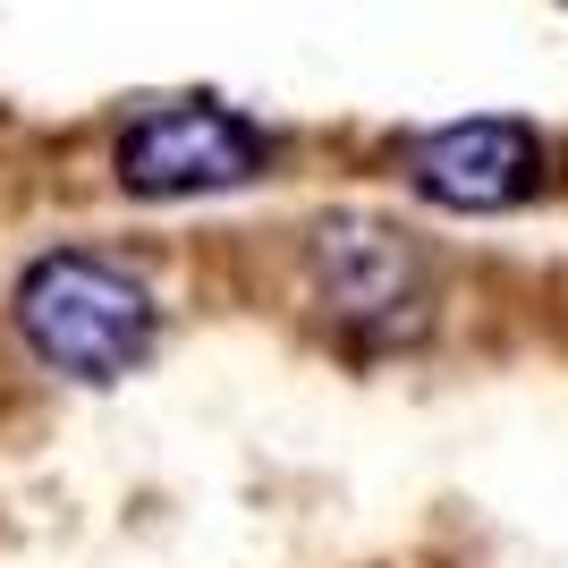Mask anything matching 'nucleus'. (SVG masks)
<instances>
[{
	"mask_svg": "<svg viewBox=\"0 0 568 568\" xmlns=\"http://www.w3.org/2000/svg\"><path fill=\"white\" fill-rule=\"evenodd\" d=\"M18 332L51 374L119 382L153 356L162 314H153V288L128 263L85 255V246H51V255L26 263V281H18Z\"/></svg>",
	"mask_w": 568,
	"mask_h": 568,
	"instance_id": "nucleus-1",
	"label": "nucleus"
},
{
	"mask_svg": "<svg viewBox=\"0 0 568 568\" xmlns=\"http://www.w3.org/2000/svg\"><path fill=\"white\" fill-rule=\"evenodd\" d=\"M111 170L128 195H162V204L170 195H221L263 170V136L213 102H170V111H144L119 136Z\"/></svg>",
	"mask_w": 568,
	"mask_h": 568,
	"instance_id": "nucleus-2",
	"label": "nucleus"
},
{
	"mask_svg": "<svg viewBox=\"0 0 568 568\" xmlns=\"http://www.w3.org/2000/svg\"><path fill=\"white\" fill-rule=\"evenodd\" d=\"M407 179L450 213H509L544 187V144L526 119H458L407 153Z\"/></svg>",
	"mask_w": 568,
	"mask_h": 568,
	"instance_id": "nucleus-3",
	"label": "nucleus"
},
{
	"mask_svg": "<svg viewBox=\"0 0 568 568\" xmlns=\"http://www.w3.org/2000/svg\"><path fill=\"white\" fill-rule=\"evenodd\" d=\"M323 288H332V306L348 314H390V306H416V288H425V263L407 255L399 230H382V221H332L323 230Z\"/></svg>",
	"mask_w": 568,
	"mask_h": 568,
	"instance_id": "nucleus-4",
	"label": "nucleus"
}]
</instances>
